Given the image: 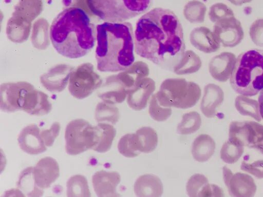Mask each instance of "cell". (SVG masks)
Masks as SVG:
<instances>
[{
  "label": "cell",
  "mask_w": 263,
  "mask_h": 197,
  "mask_svg": "<svg viewBox=\"0 0 263 197\" xmlns=\"http://www.w3.org/2000/svg\"><path fill=\"white\" fill-rule=\"evenodd\" d=\"M134 45L138 55L163 69L173 71L185 51L180 20L168 9H151L136 23Z\"/></svg>",
  "instance_id": "cell-1"
},
{
  "label": "cell",
  "mask_w": 263,
  "mask_h": 197,
  "mask_svg": "<svg viewBox=\"0 0 263 197\" xmlns=\"http://www.w3.org/2000/svg\"><path fill=\"white\" fill-rule=\"evenodd\" d=\"M50 38L60 54L71 59L79 58L93 48L96 29L84 9L71 6L62 10L53 19Z\"/></svg>",
  "instance_id": "cell-2"
},
{
  "label": "cell",
  "mask_w": 263,
  "mask_h": 197,
  "mask_svg": "<svg viewBox=\"0 0 263 197\" xmlns=\"http://www.w3.org/2000/svg\"><path fill=\"white\" fill-rule=\"evenodd\" d=\"M97 69L103 72H120L135 61L134 34L128 22H105L96 26Z\"/></svg>",
  "instance_id": "cell-3"
},
{
  "label": "cell",
  "mask_w": 263,
  "mask_h": 197,
  "mask_svg": "<svg viewBox=\"0 0 263 197\" xmlns=\"http://www.w3.org/2000/svg\"><path fill=\"white\" fill-rule=\"evenodd\" d=\"M230 83L237 93L253 96L263 90V50L251 49L237 57Z\"/></svg>",
  "instance_id": "cell-4"
},
{
  "label": "cell",
  "mask_w": 263,
  "mask_h": 197,
  "mask_svg": "<svg viewBox=\"0 0 263 197\" xmlns=\"http://www.w3.org/2000/svg\"><path fill=\"white\" fill-rule=\"evenodd\" d=\"M7 104L13 112L23 110L32 115H44L52 109L48 96L26 82L11 83L6 93Z\"/></svg>",
  "instance_id": "cell-5"
},
{
  "label": "cell",
  "mask_w": 263,
  "mask_h": 197,
  "mask_svg": "<svg viewBox=\"0 0 263 197\" xmlns=\"http://www.w3.org/2000/svg\"><path fill=\"white\" fill-rule=\"evenodd\" d=\"M91 13L107 22H124L145 13L153 0H85Z\"/></svg>",
  "instance_id": "cell-6"
},
{
  "label": "cell",
  "mask_w": 263,
  "mask_h": 197,
  "mask_svg": "<svg viewBox=\"0 0 263 197\" xmlns=\"http://www.w3.org/2000/svg\"><path fill=\"white\" fill-rule=\"evenodd\" d=\"M201 90L195 82L183 78H170L163 81L156 93L163 106L187 109L195 106L200 98Z\"/></svg>",
  "instance_id": "cell-7"
},
{
  "label": "cell",
  "mask_w": 263,
  "mask_h": 197,
  "mask_svg": "<svg viewBox=\"0 0 263 197\" xmlns=\"http://www.w3.org/2000/svg\"><path fill=\"white\" fill-rule=\"evenodd\" d=\"M65 149L71 155H76L92 149L96 144L95 126L87 121L77 119L69 122L65 132Z\"/></svg>",
  "instance_id": "cell-8"
},
{
  "label": "cell",
  "mask_w": 263,
  "mask_h": 197,
  "mask_svg": "<svg viewBox=\"0 0 263 197\" xmlns=\"http://www.w3.org/2000/svg\"><path fill=\"white\" fill-rule=\"evenodd\" d=\"M102 84L101 77L95 71L93 66L90 63H85L71 72L68 90L73 97L83 99L99 88Z\"/></svg>",
  "instance_id": "cell-9"
},
{
  "label": "cell",
  "mask_w": 263,
  "mask_h": 197,
  "mask_svg": "<svg viewBox=\"0 0 263 197\" xmlns=\"http://www.w3.org/2000/svg\"><path fill=\"white\" fill-rule=\"evenodd\" d=\"M230 141L237 146L257 148L263 141V126L254 122H235L230 126Z\"/></svg>",
  "instance_id": "cell-10"
},
{
  "label": "cell",
  "mask_w": 263,
  "mask_h": 197,
  "mask_svg": "<svg viewBox=\"0 0 263 197\" xmlns=\"http://www.w3.org/2000/svg\"><path fill=\"white\" fill-rule=\"evenodd\" d=\"M213 32L220 43L225 47L238 45L244 37L241 23L234 16L226 17L216 22Z\"/></svg>",
  "instance_id": "cell-11"
},
{
  "label": "cell",
  "mask_w": 263,
  "mask_h": 197,
  "mask_svg": "<svg viewBox=\"0 0 263 197\" xmlns=\"http://www.w3.org/2000/svg\"><path fill=\"white\" fill-rule=\"evenodd\" d=\"M33 175L36 185L42 189H47L60 175L59 164L52 157H43L33 167Z\"/></svg>",
  "instance_id": "cell-12"
},
{
  "label": "cell",
  "mask_w": 263,
  "mask_h": 197,
  "mask_svg": "<svg viewBox=\"0 0 263 197\" xmlns=\"http://www.w3.org/2000/svg\"><path fill=\"white\" fill-rule=\"evenodd\" d=\"M156 89V83L148 77L142 78L127 93L126 101L130 108L136 111L145 108Z\"/></svg>",
  "instance_id": "cell-13"
},
{
  "label": "cell",
  "mask_w": 263,
  "mask_h": 197,
  "mask_svg": "<svg viewBox=\"0 0 263 197\" xmlns=\"http://www.w3.org/2000/svg\"><path fill=\"white\" fill-rule=\"evenodd\" d=\"M120 181V175L116 171L101 170L97 171L92 176L93 189L99 197L120 196L116 191Z\"/></svg>",
  "instance_id": "cell-14"
},
{
  "label": "cell",
  "mask_w": 263,
  "mask_h": 197,
  "mask_svg": "<svg viewBox=\"0 0 263 197\" xmlns=\"http://www.w3.org/2000/svg\"><path fill=\"white\" fill-rule=\"evenodd\" d=\"M17 142L21 149L29 154H39L47 150L40 129L36 124H30L24 127L18 136Z\"/></svg>",
  "instance_id": "cell-15"
},
{
  "label": "cell",
  "mask_w": 263,
  "mask_h": 197,
  "mask_svg": "<svg viewBox=\"0 0 263 197\" xmlns=\"http://www.w3.org/2000/svg\"><path fill=\"white\" fill-rule=\"evenodd\" d=\"M128 89L117 74L107 77L105 83L100 87L98 96L103 101L112 104H119L127 97Z\"/></svg>",
  "instance_id": "cell-16"
},
{
  "label": "cell",
  "mask_w": 263,
  "mask_h": 197,
  "mask_svg": "<svg viewBox=\"0 0 263 197\" xmlns=\"http://www.w3.org/2000/svg\"><path fill=\"white\" fill-rule=\"evenodd\" d=\"M236 60L235 55L229 52H223L213 57L208 66L212 77L219 82H226L231 76Z\"/></svg>",
  "instance_id": "cell-17"
},
{
  "label": "cell",
  "mask_w": 263,
  "mask_h": 197,
  "mask_svg": "<svg viewBox=\"0 0 263 197\" xmlns=\"http://www.w3.org/2000/svg\"><path fill=\"white\" fill-rule=\"evenodd\" d=\"M189 38L194 48L205 53L216 52L220 47V43L213 32L206 27L194 28L190 34Z\"/></svg>",
  "instance_id": "cell-18"
},
{
  "label": "cell",
  "mask_w": 263,
  "mask_h": 197,
  "mask_svg": "<svg viewBox=\"0 0 263 197\" xmlns=\"http://www.w3.org/2000/svg\"><path fill=\"white\" fill-rule=\"evenodd\" d=\"M61 67L62 65L56 66L41 76V83L48 91L59 92L66 87L73 70L67 65L63 70L61 69Z\"/></svg>",
  "instance_id": "cell-19"
},
{
  "label": "cell",
  "mask_w": 263,
  "mask_h": 197,
  "mask_svg": "<svg viewBox=\"0 0 263 197\" xmlns=\"http://www.w3.org/2000/svg\"><path fill=\"white\" fill-rule=\"evenodd\" d=\"M163 191V185L160 179L152 174L140 176L134 184V192L139 197H160Z\"/></svg>",
  "instance_id": "cell-20"
},
{
  "label": "cell",
  "mask_w": 263,
  "mask_h": 197,
  "mask_svg": "<svg viewBox=\"0 0 263 197\" xmlns=\"http://www.w3.org/2000/svg\"><path fill=\"white\" fill-rule=\"evenodd\" d=\"M158 135L156 131L150 127H143L132 133L133 146L139 152H153L158 144Z\"/></svg>",
  "instance_id": "cell-21"
},
{
  "label": "cell",
  "mask_w": 263,
  "mask_h": 197,
  "mask_svg": "<svg viewBox=\"0 0 263 197\" xmlns=\"http://www.w3.org/2000/svg\"><path fill=\"white\" fill-rule=\"evenodd\" d=\"M223 93L221 89L214 84H209L204 88L200 108L202 113L208 117L215 115L216 109L222 102Z\"/></svg>",
  "instance_id": "cell-22"
},
{
  "label": "cell",
  "mask_w": 263,
  "mask_h": 197,
  "mask_svg": "<svg viewBox=\"0 0 263 197\" xmlns=\"http://www.w3.org/2000/svg\"><path fill=\"white\" fill-rule=\"evenodd\" d=\"M186 189L190 197L217 195L216 193L219 191L218 187L209 184L206 178L199 173L190 177L187 182Z\"/></svg>",
  "instance_id": "cell-23"
},
{
  "label": "cell",
  "mask_w": 263,
  "mask_h": 197,
  "mask_svg": "<svg viewBox=\"0 0 263 197\" xmlns=\"http://www.w3.org/2000/svg\"><path fill=\"white\" fill-rule=\"evenodd\" d=\"M149 73L148 65L143 61H138L134 62L126 69L120 71L117 75L129 91L139 81L147 77Z\"/></svg>",
  "instance_id": "cell-24"
},
{
  "label": "cell",
  "mask_w": 263,
  "mask_h": 197,
  "mask_svg": "<svg viewBox=\"0 0 263 197\" xmlns=\"http://www.w3.org/2000/svg\"><path fill=\"white\" fill-rule=\"evenodd\" d=\"M42 9V0H20L10 19L32 21L40 14Z\"/></svg>",
  "instance_id": "cell-25"
},
{
  "label": "cell",
  "mask_w": 263,
  "mask_h": 197,
  "mask_svg": "<svg viewBox=\"0 0 263 197\" xmlns=\"http://www.w3.org/2000/svg\"><path fill=\"white\" fill-rule=\"evenodd\" d=\"M95 128L96 144L92 149L100 153L108 151L116 136V129L112 125L105 123H99Z\"/></svg>",
  "instance_id": "cell-26"
},
{
  "label": "cell",
  "mask_w": 263,
  "mask_h": 197,
  "mask_svg": "<svg viewBox=\"0 0 263 197\" xmlns=\"http://www.w3.org/2000/svg\"><path fill=\"white\" fill-rule=\"evenodd\" d=\"M192 148L194 159L198 162H204L208 161L214 153L215 144L209 135L202 134L195 139Z\"/></svg>",
  "instance_id": "cell-27"
},
{
  "label": "cell",
  "mask_w": 263,
  "mask_h": 197,
  "mask_svg": "<svg viewBox=\"0 0 263 197\" xmlns=\"http://www.w3.org/2000/svg\"><path fill=\"white\" fill-rule=\"evenodd\" d=\"M200 57L195 52L188 50L179 63L174 67L173 72L177 75H187L197 72L201 68Z\"/></svg>",
  "instance_id": "cell-28"
},
{
  "label": "cell",
  "mask_w": 263,
  "mask_h": 197,
  "mask_svg": "<svg viewBox=\"0 0 263 197\" xmlns=\"http://www.w3.org/2000/svg\"><path fill=\"white\" fill-rule=\"evenodd\" d=\"M17 187L24 196H40L44 193L43 189L39 188L35 183L33 167H27L22 172L17 182Z\"/></svg>",
  "instance_id": "cell-29"
},
{
  "label": "cell",
  "mask_w": 263,
  "mask_h": 197,
  "mask_svg": "<svg viewBox=\"0 0 263 197\" xmlns=\"http://www.w3.org/2000/svg\"><path fill=\"white\" fill-rule=\"evenodd\" d=\"M67 196L68 197H90L91 193L87 179L81 174L71 176L66 184Z\"/></svg>",
  "instance_id": "cell-30"
},
{
  "label": "cell",
  "mask_w": 263,
  "mask_h": 197,
  "mask_svg": "<svg viewBox=\"0 0 263 197\" xmlns=\"http://www.w3.org/2000/svg\"><path fill=\"white\" fill-rule=\"evenodd\" d=\"M120 117L119 109L115 104L99 102L96 108L95 119L98 123L116 124Z\"/></svg>",
  "instance_id": "cell-31"
},
{
  "label": "cell",
  "mask_w": 263,
  "mask_h": 197,
  "mask_svg": "<svg viewBox=\"0 0 263 197\" xmlns=\"http://www.w3.org/2000/svg\"><path fill=\"white\" fill-rule=\"evenodd\" d=\"M206 7L202 2L192 0L184 7L183 14L184 18L193 24L202 23L204 21Z\"/></svg>",
  "instance_id": "cell-32"
},
{
  "label": "cell",
  "mask_w": 263,
  "mask_h": 197,
  "mask_svg": "<svg viewBox=\"0 0 263 197\" xmlns=\"http://www.w3.org/2000/svg\"><path fill=\"white\" fill-rule=\"evenodd\" d=\"M201 124L200 114L195 111L190 112L183 115L181 122L177 126V131L180 134H190L198 130Z\"/></svg>",
  "instance_id": "cell-33"
},
{
  "label": "cell",
  "mask_w": 263,
  "mask_h": 197,
  "mask_svg": "<svg viewBox=\"0 0 263 197\" xmlns=\"http://www.w3.org/2000/svg\"><path fill=\"white\" fill-rule=\"evenodd\" d=\"M148 112L153 120L158 122H163L171 116L172 109L171 107L162 105L158 100L155 93L151 97Z\"/></svg>",
  "instance_id": "cell-34"
},
{
  "label": "cell",
  "mask_w": 263,
  "mask_h": 197,
  "mask_svg": "<svg viewBox=\"0 0 263 197\" xmlns=\"http://www.w3.org/2000/svg\"><path fill=\"white\" fill-rule=\"evenodd\" d=\"M208 15L210 21L215 23L223 18L234 16V14L227 5L222 3H218L211 6Z\"/></svg>",
  "instance_id": "cell-35"
},
{
  "label": "cell",
  "mask_w": 263,
  "mask_h": 197,
  "mask_svg": "<svg viewBox=\"0 0 263 197\" xmlns=\"http://www.w3.org/2000/svg\"><path fill=\"white\" fill-rule=\"evenodd\" d=\"M118 149L122 155L127 157H136L140 154L134 148L132 133H127L121 137L118 144Z\"/></svg>",
  "instance_id": "cell-36"
},
{
  "label": "cell",
  "mask_w": 263,
  "mask_h": 197,
  "mask_svg": "<svg viewBox=\"0 0 263 197\" xmlns=\"http://www.w3.org/2000/svg\"><path fill=\"white\" fill-rule=\"evenodd\" d=\"M249 35L256 46L263 47V18L257 19L252 24Z\"/></svg>",
  "instance_id": "cell-37"
},
{
  "label": "cell",
  "mask_w": 263,
  "mask_h": 197,
  "mask_svg": "<svg viewBox=\"0 0 263 197\" xmlns=\"http://www.w3.org/2000/svg\"><path fill=\"white\" fill-rule=\"evenodd\" d=\"M60 124L54 122L48 129L41 131V135L46 147L51 146L58 136L60 131Z\"/></svg>",
  "instance_id": "cell-38"
},
{
  "label": "cell",
  "mask_w": 263,
  "mask_h": 197,
  "mask_svg": "<svg viewBox=\"0 0 263 197\" xmlns=\"http://www.w3.org/2000/svg\"><path fill=\"white\" fill-rule=\"evenodd\" d=\"M259 112L261 117L263 119V90L260 92L258 98Z\"/></svg>",
  "instance_id": "cell-39"
},
{
  "label": "cell",
  "mask_w": 263,
  "mask_h": 197,
  "mask_svg": "<svg viewBox=\"0 0 263 197\" xmlns=\"http://www.w3.org/2000/svg\"><path fill=\"white\" fill-rule=\"evenodd\" d=\"M232 4L236 6H241L244 4L248 3L252 1V0H228Z\"/></svg>",
  "instance_id": "cell-40"
}]
</instances>
